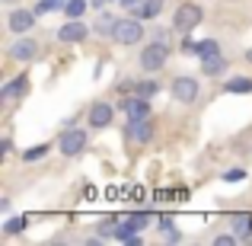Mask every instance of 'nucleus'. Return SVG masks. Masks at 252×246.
Segmentation results:
<instances>
[{
    "instance_id": "30",
    "label": "nucleus",
    "mask_w": 252,
    "mask_h": 246,
    "mask_svg": "<svg viewBox=\"0 0 252 246\" xmlns=\"http://www.w3.org/2000/svg\"><path fill=\"white\" fill-rule=\"evenodd\" d=\"M163 240H166V243H182V230H179V227L163 230Z\"/></svg>"
},
{
    "instance_id": "26",
    "label": "nucleus",
    "mask_w": 252,
    "mask_h": 246,
    "mask_svg": "<svg viewBox=\"0 0 252 246\" xmlns=\"http://www.w3.org/2000/svg\"><path fill=\"white\" fill-rule=\"evenodd\" d=\"M176 227V214H172V211H160V214H157V230H172Z\"/></svg>"
},
{
    "instance_id": "3",
    "label": "nucleus",
    "mask_w": 252,
    "mask_h": 246,
    "mask_svg": "<svg viewBox=\"0 0 252 246\" xmlns=\"http://www.w3.org/2000/svg\"><path fill=\"white\" fill-rule=\"evenodd\" d=\"M144 19H137V16H122L118 19V26H115V32H112V42L115 45H122V48H131V45H141L144 42Z\"/></svg>"
},
{
    "instance_id": "17",
    "label": "nucleus",
    "mask_w": 252,
    "mask_h": 246,
    "mask_svg": "<svg viewBox=\"0 0 252 246\" xmlns=\"http://www.w3.org/2000/svg\"><path fill=\"white\" fill-rule=\"evenodd\" d=\"M29 224H32L29 214H10L0 230H3V237H19V234H26V227H29Z\"/></svg>"
},
{
    "instance_id": "9",
    "label": "nucleus",
    "mask_w": 252,
    "mask_h": 246,
    "mask_svg": "<svg viewBox=\"0 0 252 246\" xmlns=\"http://www.w3.org/2000/svg\"><path fill=\"white\" fill-rule=\"evenodd\" d=\"M118 109L125 112V118H144V115H154V99L141 96V93H128V96H122Z\"/></svg>"
},
{
    "instance_id": "7",
    "label": "nucleus",
    "mask_w": 252,
    "mask_h": 246,
    "mask_svg": "<svg viewBox=\"0 0 252 246\" xmlns=\"http://www.w3.org/2000/svg\"><path fill=\"white\" fill-rule=\"evenodd\" d=\"M115 109L118 105L105 103V99H96V103H90V109H86V125L96 131H105L109 125H115Z\"/></svg>"
},
{
    "instance_id": "33",
    "label": "nucleus",
    "mask_w": 252,
    "mask_h": 246,
    "mask_svg": "<svg viewBox=\"0 0 252 246\" xmlns=\"http://www.w3.org/2000/svg\"><path fill=\"white\" fill-rule=\"evenodd\" d=\"M128 195L134 198V202H144V198H147V195H144V189H141V185H131V189H128Z\"/></svg>"
},
{
    "instance_id": "39",
    "label": "nucleus",
    "mask_w": 252,
    "mask_h": 246,
    "mask_svg": "<svg viewBox=\"0 0 252 246\" xmlns=\"http://www.w3.org/2000/svg\"><path fill=\"white\" fill-rule=\"evenodd\" d=\"M3 3H10V6H13V3H19V0H3Z\"/></svg>"
},
{
    "instance_id": "37",
    "label": "nucleus",
    "mask_w": 252,
    "mask_h": 246,
    "mask_svg": "<svg viewBox=\"0 0 252 246\" xmlns=\"http://www.w3.org/2000/svg\"><path fill=\"white\" fill-rule=\"evenodd\" d=\"M154 38H163V42H169V32H166V29H154Z\"/></svg>"
},
{
    "instance_id": "10",
    "label": "nucleus",
    "mask_w": 252,
    "mask_h": 246,
    "mask_svg": "<svg viewBox=\"0 0 252 246\" xmlns=\"http://www.w3.org/2000/svg\"><path fill=\"white\" fill-rule=\"evenodd\" d=\"M35 19H38V13H35V10L16 6V10H10V16H6V29H10L13 35H26V32H32Z\"/></svg>"
},
{
    "instance_id": "25",
    "label": "nucleus",
    "mask_w": 252,
    "mask_h": 246,
    "mask_svg": "<svg viewBox=\"0 0 252 246\" xmlns=\"http://www.w3.org/2000/svg\"><path fill=\"white\" fill-rule=\"evenodd\" d=\"M137 93L147 96V99H154L157 93H160V80H157V77H144V80H137Z\"/></svg>"
},
{
    "instance_id": "15",
    "label": "nucleus",
    "mask_w": 252,
    "mask_h": 246,
    "mask_svg": "<svg viewBox=\"0 0 252 246\" xmlns=\"http://www.w3.org/2000/svg\"><path fill=\"white\" fill-rule=\"evenodd\" d=\"M230 70L227 55H214V58H201V74L204 77H223Z\"/></svg>"
},
{
    "instance_id": "13",
    "label": "nucleus",
    "mask_w": 252,
    "mask_h": 246,
    "mask_svg": "<svg viewBox=\"0 0 252 246\" xmlns=\"http://www.w3.org/2000/svg\"><path fill=\"white\" fill-rule=\"evenodd\" d=\"M26 93H29V77H26V74L10 77V80L0 86V99H3V103H16V99H26Z\"/></svg>"
},
{
    "instance_id": "36",
    "label": "nucleus",
    "mask_w": 252,
    "mask_h": 246,
    "mask_svg": "<svg viewBox=\"0 0 252 246\" xmlns=\"http://www.w3.org/2000/svg\"><path fill=\"white\" fill-rule=\"evenodd\" d=\"M105 3H112V0H90L93 10H105Z\"/></svg>"
},
{
    "instance_id": "38",
    "label": "nucleus",
    "mask_w": 252,
    "mask_h": 246,
    "mask_svg": "<svg viewBox=\"0 0 252 246\" xmlns=\"http://www.w3.org/2000/svg\"><path fill=\"white\" fill-rule=\"evenodd\" d=\"M246 61H249V64H252V48H246Z\"/></svg>"
},
{
    "instance_id": "23",
    "label": "nucleus",
    "mask_w": 252,
    "mask_h": 246,
    "mask_svg": "<svg viewBox=\"0 0 252 246\" xmlns=\"http://www.w3.org/2000/svg\"><path fill=\"white\" fill-rule=\"evenodd\" d=\"M220 179H223L227 185H240V182H246V179H249V173L243 170V166H230V170L220 173Z\"/></svg>"
},
{
    "instance_id": "16",
    "label": "nucleus",
    "mask_w": 252,
    "mask_h": 246,
    "mask_svg": "<svg viewBox=\"0 0 252 246\" xmlns=\"http://www.w3.org/2000/svg\"><path fill=\"white\" fill-rule=\"evenodd\" d=\"M115 26H118V16H112V13L99 10L96 23H93V32H96L99 38H112V32H115Z\"/></svg>"
},
{
    "instance_id": "12",
    "label": "nucleus",
    "mask_w": 252,
    "mask_h": 246,
    "mask_svg": "<svg viewBox=\"0 0 252 246\" xmlns=\"http://www.w3.org/2000/svg\"><path fill=\"white\" fill-rule=\"evenodd\" d=\"M227 227L240 237V243L252 240V214H249V211H230V214H227Z\"/></svg>"
},
{
    "instance_id": "6",
    "label": "nucleus",
    "mask_w": 252,
    "mask_h": 246,
    "mask_svg": "<svg viewBox=\"0 0 252 246\" xmlns=\"http://www.w3.org/2000/svg\"><path fill=\"white\" fill-rule=\"evenodd\" d=\"M169 93H172V99H176V103L191 105V103H198V96H201V83H198V77L179 74L176 80L169 83Z\"/></svg>"
},
{
    "instance_id": "1",
    "label": "nucleus",
    "mask_w": 252,
    "mask_h": 246,
    "mask_svg": "<svg viewBox=\"0 0 252 246\" xmlns=\"http://www.w3.org/2000/svg\"><path fill=\"white\" fill-rule=\"evenodd\" d=\"M169 55H172L169 42H163V38H150V42L141 48V58H137V61H141L144 74H160V70L169 64Z\"/></svg>"
},
{
    "instance_id": "18",
    "label": "nucleus",
    "mask_w": 252,
    "mask_h": 246,
    "mask_svg": "<svg viewBox=\"0 0 252 246\" xmlns=\"http://www.w3.org/2000/svg\"><path fill=\"white\" fill-rule=\"evenodd\" d=\"M163 6H166V0H144V3L137 6L131 16H137V19H144V23H147V19H157V16H160Z\"/></svg>"
},
{
    "instance_id": "31",
    "label": "nucleus",
    "mask_w": 252,
    "mask_h": 246,
    "mask_svg": "<svg viewBox=\"0 0 252 246\" xmlns=\"http://www.w3.org/2000/svg\"><path fill=\"white\" fill-rule=\"evenodd\" d=\"M10 154H13V138L6 135L3 141H0V157H10Z\"/></svg>"
},
{
    "instance_id": "22",
    "label": "nucleus",
    "mask_w": 252,
    "mask_h": 246,
    "mask_svg": "<svg viewBox=\"0 0 252 246\" xmlns=\"http://www.w3.org/2000/svg\"><path fill=\"white\" fill-rule=\"evenodd\" d=\"M86 10H90V0H67L64 3V16L67 19H83Z\"/></svg>"
},
{
    "instance_id": "32",
    "label": "nucleus",
    "mask_w": 252,
    "mask_h": 246,
    "mask_svg": "<svg viewBox=\"0 0 252 246\" xmlns=\"http://www.w3.org/2000/svg\"><path fill=\"white\" fill-rule=\"evenodd\" d=\"M118 3H122V10H128V13H134L137 6L144 3V0H118Z\"/></svg>"
},
{
    "instance_id": "8",
    "label": "nucleus",
    "mask_w": 252,
    "mask_h": 246,
    "mask_svg": "<svg viewBox=\"0 0 252 246\" xmlns=\"http://www.w3.org/2000/svg\"><path fill=\"white\" fill-rule=\"evenodd\" d=\"M38 48H42V45L26 32V35H16V42L6 48V58L16 61V64H29V61H35V58H38Z\"/></svg>"
},
{
    "instance_id": "2",
    "label": "nucleus",
    "mask_w": 252,
    "mask_h": 246,
    "mask_svg": "<svg viewBox=\"0 0 252 246\" xmlns=\"http://www.w3.org/2000/svg\"><path fill=\"white\" fill-rule=\"evenodd\" d=\"M201 23H204V10L195 0H185V3H179L176 10H172V32H176V35H189V32H195Z\"/></svg>"
},
{
    "instance_id": "20",
    "label": "nucleus",
    "mask_w": 252,
    "mask_h": 246,
    "mask_svg": "<svg viewBox=\"0 0 252 246\" xmlns=\"http://www.w3.org/2000/svg\"><path fill=\"white\" fill-rule=\"evenodd\" d=\"M48 154H51V144L42 141V144H32V147H26L19 157H23V163H38V160H45Z\"/></svg>"
},
{
    "instance_id": "11",
    "label": "nucleus",
    "mask_w": 252,
    "mask_h": 246,
    "mask_svg": "<svg viewBox=\"0 0 252 246\" xmlns=\"http://www.w3.org/2000/svg\"><path fill=\"white\" fill-rule=\"evenodd\" d=\"M90 26L83 23V19H67V23H61V29H58V42L64 45H80L86 42V35H90Z\"/></svg>"
},
{
    "instance_id": "28",
    "label": "nucleus",
    "mask_w": 252,
    "mask_h": 246,
    "mask_svg": "<svg viewBox=\"0 0 252 246\" xmlns=\"http://www.w3.org/2000/svg\"><path fill=\"white\" fill-rule=\"evenodd\" d=\"M214 243H217V246H233V243H240V237H236L233 230H227V234H217Z\"/></svg>"
},
{
    "instance_id": "21",
    "label": "nucleus",
    "mask_w": 252,
    "mask_h": 246,
    "mask_svg": "<svg viewBox=\"0 0 252 246\" xmlns=\"http://www.w3.org/2000/svg\"><path fill=\"white\" fill-rule=\"evenodd\" d=\"M214 55H223L217 38H201V42H195V58H214Z\"/></svg>"
},
{
    "instance_id": "14",
    "label": "nucleus",
    "mask_w": 252,
    "mask_h": 246,
    "mask_svg": "<svg viewBox=\"0 0 252 246\" xmlns=\"http://www.w3.org/2000/svg\"><path fill=\"white\" fill-rule=\"evenodd\" d=\"M118 217H122V214H105V217H99L96 234H93V237H86V243H105V240H115Z\"/></svg>"
},
{
    "instance_id": "5",
    "label": "nucleus",
    "mask_w": 252,
    "mask_h": 246,
    "mask_svg": "<svg viewBox=\"0 0 252 246\" xmlns=\"http://www.w3.org/2000/svg\"><path fill=\"white\" fill-rule=\"evenodd\" d=\"M157 135V122L154 115H144V118H128L125 122V141L128 144H150Z\"/></svg>"
},
{
    "instance_id": "35",
    "label": "nucleus",
    "mask_w": 252,
    "mask_h": 246,
    "mask_svg": "<svg viewBox=\"0 0 252 246\" xmlns=\"http://www.w3.org/2000/svg\"><path fill=\"white\" fill-rule=\"evenodd\" d=\"M0 211H3V214H10V211H13V202H10V198H0Z\"/></svg>"
},
{
    "instance_id": "34",
    "label": "nucleus",
    "mask_w": 252,
    "mask_h": 246,
    "mask_svg": "<svg viewBox=\"0 0 252 246\" xmlns=\"http://www.w3.org/2000/svg\"><path fill=\"white\" fill-rule=\"evenodd\" d=\"M172 202H189V189H185V185H182V189H176V195H172Z\"/></svg>"
},
{
    "instance_id": "27",
    "label": "nucleus",
    "mask_w": 252,
    "mask_h": 246,
    "mask_svg": "<svg viewBox=\"0 0 252 246\" xmlns=\"http://www.w3.org/2000/svg\"><path fill=\"white\" fill-rule=\"evenodd\" d=\"M115 90L122 93V96H128V93H137V77H125V80H118Z\"/></svg>"
},
{
    "instance_id": "19",
    "label": "nucleus",
    "mask_w": 252,
    "mask_h": 246,
    "mask_svg": "<svg viewBox=\"0 0 252 246\" xmlns=\"http://www.w3.org/2000/svg\"><path fill=\"white\" fill-rule=\"evenodd\" d=\"M223 93H236V96H246V93H252V77H243V74L227 77V80H223Z\"/></svg>"
},
{
    "instance_id": "40",
    "label": "nucleus",
    "mask_w": 252,
    "mask_h": 246,
    "mask_svg": "<svg viewBox=\"0 0 252 246\" xmlns=\"http://www.w3.org/2000/svg\"><path fill=\"white\" fill-rule=\"evenodd\" d=\"M249 154H252V150H249Z\"/></svg>"
},
{
    "instance_id": "4",
    "label": "nucleus",
    "mask_w": 252,
    "mask_h": 246,
    "mask_svg": "<svg viewBox=\"0 0 252 246\" xmlns=\"http://www.w3.org/2000/svg\"><path fill=\"white\" fill-rule=\"evenodd\" d=\"M86 144H90V135H86V128H77V125H64V128H61L58 150H61L64 157H80L83 150H86Z\"/></svg>"
},
{
    "instance_id": "24",
    "label": "nucleus",
    "mask_w": 252,
    "mask_h": 246,
    "mask_svg": "<svg viewBox=\"0 0 252 246\" xmlns=\"http://www.w3.org/2000/svg\"><path fill=\"white\" fill-rule=\"evenodd\" d=\"M64 3H67V0H38L32 10H35L38 16H45V13H64Z\"/></svg>"
},
{
    "instance_id": "29",
    "label": "nucleus",
    "mask_w": 252,
    "mask_h": 246,
    "mask_svg": "<svg viewBox=\"0 0 252 246\" xmlns=\"http://www.w3.org/2000/svg\"><path fill=\"white\" fill-rule=\"evenodd\" d=\"M179 51H182V55H195V38H191V32L179 38Z\"/></svg>"
}]
</instances>
